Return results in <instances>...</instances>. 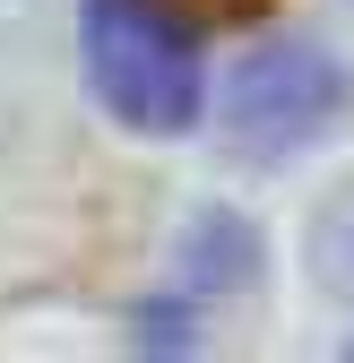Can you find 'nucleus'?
<instances>
[{"instance_id": "f03ea898", "label": "nucleus", "mask_w": 354, "mask_h": 363, "mask_svg": "<svg viewBox=\"0 0 354 363\" xmlns=\"http://www.w3.org/2000/svg\"><path fill=\"white\" fill-rule=\"evenodd\" d=\"M346 104V78L312 52V43H277V52H251L234 78V121H242V147H294L312 139L320 121H337Z\"/></svg>"}, {"instance_id": "f257e3e1", "label": "nucleus", "mask_w": 354, "mask_h": 363, "mask_svg": "<svg viewBox=\"0 0 354 363\" xmlns=\"http://www.w3.org/2000/svg\"><path fill=\"white\" fill-rule=\"evenodd\" d=\"M86 78L147 139L199 121V35L164 0H86Z\"/></svg>"}]
</instances>
